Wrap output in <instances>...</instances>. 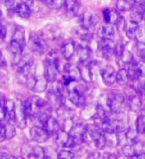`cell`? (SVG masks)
Instances as JSON below:
<instances>
[{"mask_svg": "<svg viewBox=\"0 0 145 159\" xmlns=\"http://www.w3.org/2000/svg\"><path fill=\"white\" fill-rule=\"evenodd\" d=\"M136 92H137V93H141L142 96L145 98V81H144V83L141 84V86L139 87V89H136Z\"/></svg>", "mask_w": 145, "mask_h": 159, "instance_id": "43", "label": "cell"}, {"mask_svg": "<svg viewBox=\"0 0 145 159\" xmlns=\"http://www.w3.org/2000/svg\"><path fill=\"white\" fill-rule=\"evenodd\" d=\"M93 143H94V146H96V148L98 149V150H102V149H103L104 147H106V143H107V139H106V134L102 133V135L99 136Z\"/></svg>", "mask_w": 145, "mask_h": 159, "instance_id": "31", "label": "cell"}, {"mask_svg": "<svg viewBox=\"0 0 145 159\" xmlns=\"http://www.w3.org/2000/svg\"><path fill=\"white\" fill-rule=\"evenodd\" d=\"M138 27V24L133 23V22H129L126 27H125V31L126 35L129 39H135V33H136V29Z\"/></svg>", "mask_w": 145, "mask_h": 159, "instance_id": "29", "label": "cell"}, {"mask_svg": "<svg viewBox=\"0 0 145 159\" xmlns=\"http://www.w3.org/2000/svg\"><path fill=\"white\" fill-rule=\"evenodd\" d=\"M129 159H145V153H140V154H136Z\"/></svg>", "mask_w": 145, "mask_h": 159, "instance_id": "46", "label": "cell"}, {"mask_svg": "<svg viewBox=\"0 0 145 159\" xmlns=\"http://www.w3.org/2000/svg\"><path fill=\"white\" fill-rule=\"evenodd\" d=\"M58 159H76V155L71 150L63 149L58 153Z\"/></svg>", "mask_w": 145, "mask_h": 159, "instance_id": "32", "label": "cell"}, {"mask_svg": "<svg viewBox=\"0 0 145 159\" xmlns=\"http://www.w3.org/2000/svg\"><path fill=\"white\" fill-rule=\"evenodd\" d=\"M132 3L129 0H117L116 1V8L118 11L126 12L132 9Z\"/></svg>", "mask_w": 145, "mask_h": 159, "instance_id": "25", "label": "cell"}, {"mask_svg": "<svg viewBox=\"0 0 145 159\" xmlns=\"http://www.w3.org/2000/svg\"><path fill=\"white\" fill-rule=\"evenodd\" d=\"M99 23V18L96 13L93 12H86L81 16V25L84 30L87 32L94 31Z\"/></svg>", "mask_w": 145, "mask_h": 159, "instance_id": "3", "label": "cell"}, {"mask_svg": "<svg viewBox=\"0 0 145 159\" xmlns=\"http://www.w3.org/2000/svg\"><path fill=\"white\" fill-rule=\"evenodd\" d=\"M128 106L129 108H130L131 111L137 112L138 111H140L141 108V101L139 97L137 96V93L131 94V96H128Z\"/></svg>", "mask_w": 145, "mask_h": 159, "instance_id": "16", "label": "cell"}, {"mask_svg": "<svg viewBox=\"0 0 145 159\" xmlns=\"http://www.w3.org/2000/svg\"><path fill=\"white\" fill-rule=\"evenodd\" d=\"M114 35H116V29H114V25L112 24L104 23L98 30V36L101 38L112 39Z\"/></svg>", "mask_w": 145, "mask_h": 159, "instance_id": "11", "label": "cell"}, {"mask_svg": "<svg viewBox=\"0 0 145 159\" xmlns=\"http://www.w3.org/2000/svg\"><path fill=\"white\" fill-rule=\"evenodd\" d=\"M27 114L25 111L24 102L17 101L15 102V122L20 128H24L27 123Z\"/></svg>", "mask_w": 145, "mask_h": 159, "instance_id": "7", "label": "cell"}, {"mask_svg": "<svg viewBox=\"0 0 145 159\" xmlns=\"http://www.w3.org/2000/svg\"><path fill=\"white\" fill-rule=\"evenodd\" d=\"M3 127H4V133L6 139H11L15 136L16 129H15V126L11 122H6L5 124H3Z\"/></svg>", "mask_w": 145, "mask_h": 159, "instance_id": "24", "label": "cell"}, {"mask_svg": "<svg viewBox=\"0 0 145 159\" xmlns=\"http://www.w3.org/2000/svg\"><path fill=\"white\" fill-rule=\"evenodd\" d=\"M13 41L17 42L18 44L21 45L22 47H25V44H26V41H25V34H24V30L22 28H17L15 30V32L13 34L12 39Z\"/></svg>", "mask_w": 145, "mask_h": 159, "instance_id": "21", "label": "cell"}, {"mask_svg": "<svg viewBox=\"0 0 145 159\" xmlns=\"http://www.w3.org/2000/svg\"><path fill=\"white\" fill-rule=\"evenodd\" d=\"M50 134L41 126H33L30 129V137L33 141L43 143L49 138Z\"/></svg>", "mask_w": 145, "mask_h": 159, "instance_id": "9", "label": "cell"}, {"mask_svg": "<svg viewBox=\"0 0 145 159\" xmlns=\"http://www.w3.org/2000/svg\"><path fill=\"white\" fill-rule=\"evenodd\" d=\"M70 138V133L64 129H60V130L55 134V141L56 144L60 147H66V144Z\"/></svg>", "mask_w": 145, "mask_h": 159, "instance_id": "14", "label": "cell"}, {"mask_svg": "<svg viewBox=\"0 0 145 159\" xmlns=\"http://www.w3.org/2000/svg\"><path fill=\"white\" fill-rule=\"evenodd\" d=\"M138 53L140 58L145 62V44H139L138 45Z\"/></svg>", "mask_w": 145, "mask_h": 159, "instance_id": "40", "label": "cell"}, {"mask_svg": "<svg viewBox=\"0 0 145 159\" xmlns=\"http://www.w3.org/2000/svg\"><path fill=\"white\" fill-rule=\"evenodd\" d=\"M75 52H76V46H75V44L73 42L66 43L62 47V56L66 60L72 59L75 55Z\"/></svg>", "mask_w": 145, "mask_h": 159, "instance_id": "18", "label": "cell"}, {"mask_svg": "<svg viewBox=\"0 0 145 159\" xmlns=\"http://www.w3.org/2000/svg\"><path fill=\"white\" fill-rule=\"evenodd\" d=\"M101 76L103 83L108 87L112 86L116 82V72L111 66H106L101 69Z\"/></svg>", "mask_w": 145, "mask_h": 159, "instance_id": "8", "label": "cell"}, {"mask_svg": "<svg viewBox=\"0 0 145 159\" xmlns=\"http://www.w3.org/2000/svg\"><path fill=\"white\" fill-rule=\"evenodd\" d=\"M38 1H43V0H38Z\"/></svg>", "mask_w": 145, "mask_h": 159, "instance_id": "50", "label": "cell"}, {"mask_svg": "<svg viewBox=\"0 0 145 159\" xmlns=\"http://www.w3.org/2000/svg\"><path fill=\"white\" fill-rule=\"evenodd\" d=\"M6 137H5V133H4V127L2 124H0V142L4 141Z\"/></svg>", "mask_w": 145, "mask_h": 159, "instance_id": "42", "label": "cell"}, {"mask_svg": "<svg viewBox=\"0 0 145 159\" xmlns=\"http://www.w3.org/2000/svg\"><path fill=\"white\" fill-rule=\"evenodd\" d=\"M33 154L35 159H44L45 157V148L41 146H34L33 147Z\"/></svg>", "mask_w": 145, "mask_h": 159, "instance_id": "36", "label": "cell"}, {"mask_svg": "<svg viewBox=\"0 0 145 159\" xmlns=\"http://www.w3.org/2000/svg\"><path fill=\"white\" fill-rule=\"evenodd\" d=\"M128 80H129V77L125 69H120L116 73V82L119 84H126L128 83Z\"/></svg>", "mask_w": 145, "mask_h": 159, "instance_id": "26", "label": "cell"}, {"mask_svg": "<svg viewBox=\"0 0 145 159\" xmlns=\"http://www.w3.org/2000/svg\"><path fill=\"white\" fill-rule=\"evenodd\" d=\"M7 118L6 116V111H5L4 103H0V122L4 121Z\"/></svg>", "mask_w": 145, "mask_h": 159, "instance_id": "38", "label": "cell"}, {"mask_svg": "<svg viewBox=\"0 0 145 159\" xmlns=\"http://www.w3.org/2000/svg\"><path fill=\"white\" fill-rule=\"evenodd\" d=\"M78 59L81 64H87L91 59V50L88 47L81 46L78 49Z\"/></svg>", "mask_w": 145, "mask_h": 159, "instance_id": "17", "label": "cell"}, {"mask_svg": "<svg viewBox=\"0 0 145 159\" xmlns=\"http://www.w3.org/2000/svg\"><path fill=\"white\" fill-rule=\"evenodd\" d=\"M132 1L135 4H140V3H144L145 0H132Z\"/></svg>", "mask_w": 145, "mask_h": 159, "instance_id": "48", "label": "cell"}, {"mask_svg": "<svg viewBox=\"0 0 145 159\" xmlns=\"http://www.w3.org/2000/svg\"><path fill=\"white\" fill-rule=\"evenodd\" d=\"M60 72V60L57 51H51L45 61V78L48 82L56 81Z\"/></svg>", "mask_w": 145, "mask_h": 159, "instance_id": "1", "label": "cell"}, {"mask_svg": "<svg viewBox=\"0 0 145 159\" xmlns=\"http://www.w3.org/2000/svg\"><path fill=\"white\" fill-rule=\"evenodd\" d=\"M5 36H6V28L0 23V42H2L5 39Z\"/></svg>", "mask_w": 145, "mask_h": 159, "instance_id": "41", "label": "cell"}, {"mask_svg": "<svg viewBox=\"0 0 145 159\" xmlns=\"http://www.w3.org/2000/svg\"><path fill=\"white\" fill-rule=\"evenodd\" d=\"M47 83H48V81H47L45 77L37 79V83H36V86H35L34 91L35 92H39V93L44 92L45 89H47Z\"/></svg>", "mask_w": 145, "mask_h": 159, "instance_id": "30", "label": "cell"}, {"mask_svg": "<svg viewBox=\"0 0 145 159\" xmlns=\"http://www.w3.org/2000/svg\"><path fill=\"white\" fill-rule=\"evenodd\" d=\"M36 83H37V79L35 78L33 75L32 76H29L27 78V81H26V84H27V87L28 89H32V91H34L35 89V86H36Z\"/></svg>", "mask_w": 145, "mask_h": 159, "instance_id": "37", "label": "cell"}, {"mask_svg": "<svg viewBox=\"0 0 145 159\" xmlns=\"http://www.w3.org/2000/svg\"><path fill=\"white\" fill-rule=\"evenodd\" d=\"M116 45L113 42L112 39L101 38L98 42V50L101 51L102 55L106 59H111L116 55Z\"/></svg>", "mask_w": 145, "mask_h": 159, "instance_id": "5", "label": "cell"}, {"mask_svg": "<svg viewBox=\"0 0 145 159\" xmlns=\"http://www.w3.org/2000/svg\"><path fill=\"white\" fill-rule=\"evenodd\" d=\"M144 16L145 15L135 11V10H132L130 13V21L136 24H140V22L144 19Z\"/></svg>", "mask_w": 145, "mask_h": 159, "instance_id": "33", "label": "cell"}, {"mask_svg": "<svg viewBox=\"0 0 145 159\" xmlns=\"http://www.w3.org/2000/svg\"><path fill=\"white\" fill-rule=\"evenodd\" d=\"M116 58H117V62L121 61L122 64L126 65V66H127V65H129V64H131L134 61L132 53L129 52L128 50H123L120 55L116 56Z\"/></svg>", "mask_w": 145, "mask_h": 159, "instance_id": "19", "label": "cell"}, {"mask_svg": "<svg viewBox=\"0 0 145 159\" xmlns=\"http://www.w3.org/2000/svg\"><path fill=\"white\" fill-rule=\"evenodd\" d=\"M57 114L63 121H66V120L72 119V117L74 116V111H73V108L63 104V106L57 108Z\"/></svg>", "mask_w": 145, "mask_h": 159, "instance_id": "13", "label": "cell"}, {"mask_svg": "<svg viewBox=\"0 0 145 159\" xmlns=\"http://www.w3.org/2000/svg\"><path fill=\"white\" fill-rule=\"evenodd\" d=\"M44 159H58V153L53 147L45 148V157Z\"/></svg>", "mask_w": 145, "mask_h": 159, "instance_id": "35", "label": "cell"}, {"mask_svg": "<svg viewBox=\"0 0 145 159\" xmlns=\"http://www.w3.org/2000/svg\"><path fill=\"white\" fill-rule=\"evenodd\" d=\"M64 6L66 8V12L69 16L74 17L79 14V11L82 6V2L81 0H66Z\"/></svg>", "mask_w": 145, "mask_h": 159, "instance_id": "10", "label": "cell"}, {"mask_svg": "<svg viewBox=\"0 0 145 159\" xmlns=\"http://www.w3.org/2000/svg\"><path fill=\"white\" fill-rule=\"evenodd\" d=\"M137 135H138L137 130H136V129L132 128V127L128 128L127 130H125L126 141H128L129 144H135V143H137Z\"/></svg>", "mask_w": 145, "mask_h": 159, "instance_id": "23", "label": "cell"}, {"mask_svg": "<svg viewBox=\"0 0 145 159\" xmlns=\"http://www.w3.org/2000/svg\"><path fill=\"white\" fill-rule=\"evenodd\" d=\"M43 128L49 134H56L60 130V124L56 118L53 116H50L48 118V120L44 123Z\"/></svg>", "mask_w": 145, "mask_h": 159, "instance_id": "12", "label": "cell"}, {"mask_svg": "<svg viewBox=\"0 0 145 159\" xmlns=\"http://www.w3.org/2000/svg\"><path fill=\"white\" fill-rule=\"evenodd\" d=\"M2 2L4 3L5 6H7V7H12L13 5H14L15 0H2Z\"/></svg>", "mask_w": 145, "mask_h": 159, "instance_id": "44", "label": "cell"}, {"mask_svg": "<svg viewBox=\"0 0 145 159\" xmlns=\"http://www.w3.org/2000/svg\"><path fill=\"white\" fill-rule=\"evenodd\" d=\"M4 65H5V60H4V57H3L1 51H0V67L4 66Z\"/></svg>", "mask_w": 145, "mask_h": 159, "instance_id": "47", "label": "cell"}, {"mask_svg": "<svg viewBox=\"0 0 145 159\" xmlns=\"http://www.w3.org/2000/svg\"><path fill=\"white\" fill-rule=\"evenodd\" d=\"M79 76L84 80V82H91L93 76L91 73V70H89V67L87 66V64H82L81 67H79Z\"/></svg>", "mask_w": 145, "mask_h": 159, "instance_id": "20", "label": "cell"}, {"mask_svg": "<svg viewBox=\"0 0 145 159\" xmlns=\"http://www.w3.org/2000/svg\"><path fill=\"white\" fill-rule=\"evenodd\" d=\"M87 159H99V153L98 152H93L88 156Z\"/></svg>", "mask_w": 145, "mask_h": 159, "instance_id": "45", "label": "cell"}, {"mask_svg": "<svg viewBox=\"0 0 145 159\" xmlns=\"http://www.w3.org/2000/svg\"><path fill=\"white\" fill-rule=\"evenodd\" d=\"M64 84L60 81H54L52 82V86L49 91L54 93L58 94L60 97H64Z\"/></svg>", "mask_w": 145, "mask_h": 159, "instance_id": "22", "label": "cell"}, {"mask_svg": "<svg viewBox=\"0 0 145 159\" xmlns=\"http://www.w3.org/2000/svg\"><path fill=\"white\" fill-rule=\"evenodd\" d=\"M96 111H97V107H93V106H88L83 111L82 114L84 118H89V117L96 116Z\"/></svg>", "mask_w": 145, "mask_h": 159, "instance_id": "34", "label": "cell"}, {"mask_svg": "<svg viewBox=\"0 0 145 159\" xmlns=\"http://www.w3.org/2000/svg\"><path fill=\"white\" fill-rule=\"evenodd\" d=\"M2 101H4V98H3V96L1 93H0V103H2Z\"/></svg>", "mask_w": 145, "mask_h": 159, "instance_id": "49", "label": "cell"}, {"mask_svg": "<svg viewBox=\"0 0 145 159\" xmlns=\"http://www.w3.org/2000/svg\"><path fill=\"white\" fill-rule=\"evenodd\" d=\"M14 10H15V13L22 18H28L30 17V15H31V8H30L29 5L25 2L18 3L16 6H15Z\"/></svg>", "mask_w": 145, "mask_h": 159, "instance_id": "15", "label": "cell"}, {"mask_svg": "<svg viewBox=\"0 0 145 159\" xmlns=\"http://www.w3.org/2000/svg\"><path fill=\"white\" fill-rule=\"evenodd\" d=\"M126 71L128 74V77L133 82L138 81L141 77L145 75V66L144 65L139 64L135 61H133L131 64H129L126 66Z\"/></svg>", "mask_w": 145, "mask_h": 159, "instance_id": "6", "label": "cell"}, {"mask_svg": "<svg viewBox=\"0 0 145 159\" xmlns=\"http://www.w3.org/2000/svg\"><path fill=\"white\" fill-rule=\"evenodd\" d=\"M28 48L30 51L37 54H44L47 50V44L45 40L37 33H33L30 35L28 41Z\"/></svg>", "mask_w": 145, "mask_h": 159, "instance_id": "4", "label": "cell"}, {"mask_svg": "<svg viewBox=\"0 0 145 159\" xmlns=\"http://www.w3.org/2000/svg\"><path fill=\"white\" fill-rule=\"evenodd\" d=\"M107 107L111 109V111L113 113H121L126 106V101L125 98H124L122 94L120 93H116V94H111L107 98Z\"/></svg>", "mask_w": 145, "mask_h": 159, "instance_id": "2", "label": "cell"}, {"mask_svg": "<svg viewBox=\"0 0 145 159\" xmlns=\"http://www.w3.org/2000/svg\"><path fill=\"white\" fill-rule=\"evenodd\" d=\"M135 39L139 44H145V24H138L135 33Z\"/></svg>", "mask_w": 145, "mask_h": 159, "instance_id": "27", "label": "cell"}, {"mask_svg": "<svg viewBox=\"0 0 145 159\" xmlns=\"http://www.w3.org/2000/svg\"><path fill=\"white\" fill-rule=\"evenodd\" d=\"M135 128L138 133L145 134V113L141 114L136 118Z\"/></svg>", "mask_w": 145, "mask_h": 159, "instance_id": "28", "label": "cell"}, {"mask_svg": "<svg viewBox=\"0 0 145 159\" xmlns=\"http://www.w3.org/2000/svg\"><path fill=\"white\" fill-rule=\"evenodd\" d=\"M144 5H145V2H144Z\"/></svg>", "mask_w": 145, "mask_h": 159, "instance_id": "51", "label": "cell"}, {"mask_svg": "<svg viewBox=\"0 0 145 159\" xmlns=\"http://www.w3.org/2000/svg\"><path fill=\"white\" fill-rule=\"evenodd\" d=\"M102 15H103V20L104 23H109V20H111V9L106 8L102 11Z\"/></svg>", "mask_w": 145, "mask_h": 159, "instance_id": "39", "label": "cell"}]
</instances>
